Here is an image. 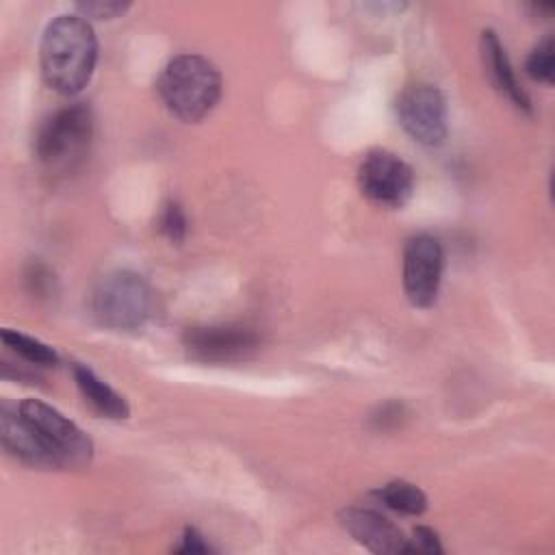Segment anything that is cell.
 I'll return each instance as SVG.
<instances>
[{
	"instance_id": "1",
	"label": "cell",
	"mask_w": 555,
	"mask_h": 555,
	"mask_svg": "<svg viewBox=\"0 0 555 555\" xmlns=\"http://www.w3.org/2000/svg\"><path fill=\"white\" fill-rule=\"evenodd\" d=\"M39 61L50 89L61 95L80 93L98 61V39L91 24L82 15L54 17L43 30Z\"/></svg>"
},
{
	"instance_id": "3",
	"label": "cell",
	"mask_w": 555,
	"mask_h": 555,
	"mask_svg": "<svg viewBox=\"0 0 555 555\" xmlns=\"http://www.w3.org/2000/svg\"><path fill=\"white\" fill-rule=\"evenodd\" d=\"M93 137V115L85 102L67 104L52 113L37 130L35 156L50 173L74 171Z\"/></svg>"
},
{
	"instance_id": "18",
	"label": "cell",
	"mask_w": 555,
	"mask_h": 555,
	"mask_svg": "<svg viewBox=\"0 0 555 555\" xmlns=\"http://www.w3.org/2000/svg\"><path fill=\"white\" fill-rule=\"evenodd\" d=\"M76 9H78V15H82L85 20L87 17L113 20L124 15L130 9V4L121 0H85V2H78Z\"/></svg>"
},
{
	"instance_id": "13",
	"label": "cell",
	"mask_w": 555,
	"mask_h": 555,
	"mask_svg": "<svg viewBox=\"0 0 555 555\" xmlns=\"http://www.w3.org/2000/svg\"><path fill=\"white\" fill-rule=\"evenodd\" d=\"M72 373H74L76 386H78V390L82 392L85 401H87L98 414H102V416H106V418H113V421L128 418V414H130L128 401H126L115 388H111L104 379H100L89 366H85V364H74V366H72Z\"/></svg>"
},
{
	"instance_id": "7",
	"label": "cell",
	"mask_w": 555,
	"mask_h": 555,
	"mask_svg": "<svg viewBox=\"0 0 555 555\" xmlns=\"http://www.w3.org/2000/svg\"><path fill=\"white\" fill-rule=\"evenodd\" d=\"M401 128L421 145L438 147L447 139V102L438 87L416 82L405 87L395 104Z\"/></svg>"
},
{
	"instance_id": "5",
	"label": "cell",
	"mask_w": 555,
	"mask_h": 555,
	"mask_svg": "<svg viewBox=\"0 0 555 555\" xmlns=\"http://www.w3.org/2000/svg\"><path fill=\"white\" fill-rule=\"evenodd\" d=\"M91 310L100 325L111 330H137L152 312V291L134 271L104 275L91 293Z\"/></svg>"
},
{
	"instance_id": "2",
	"label": "cell",
	"mask_w": 555,
	"mask_h": 555,
	"mask_svg": "<svg viewBox=\"0 0 555 555\" xmlns=\"http://www.w3.org/2000/svg\"><path fill=\"white\" fill-rule=\"evenodd\" d=\"M156 91L173 117L197 124L221 98V74L202 54H178L163 67Z\"/></svg>"
},
{
	"instance_id": "11",
	"label": "cell",
	"mask_w": 555,
	"mask_h": 555,
	"mask_svg": "<svg viewBox=\"0 0 555 555\" xmlns=\"http://www.w3.org/2000/svg\"><path fill=\"white\" fill-rule=\"evenodd\" d=\"M0 440H2V449L11 457L33 468H54L50 455L46 453L33 427L20 414L17 408H9V405L0 408Z\"/></svg>"
},
{
	"instance_id": "21",
	"label": "cell",
	"mask_w": 555,
	"mask_h": 555,
	"mask_svg": "<svg viewBox=\"0 0 555 555\" xmlns=\"http://www.w3.org/2000/svg\"><path fill=\"white\" fill-rule=\"evenodd\" d=\"M173 551L180 555H206L212 551V546L204 540V535L195 527H186L180 535L178 546H173Z\"/></svg>"
},
{
	"instance_id": "17",
	"label": "cell",
	"mask_w": 555,
	"mask_h": 555,
	"mask_svg": "<svg viewBox=\"0 0 555 555\" xmlns=\"http://www.w3.org/2000/svg\"><path fill=\"white\" fill-rule=\"evenodd\" d=\"M186 215L182 210V206L173 199L165 202V206L160 208L158 215V232L173 245H180L186 236Z\"/></svg>"
},
{
	"instance_id": "9",
	"label": "cell",
	"mask_w": 555,
	"mask_h": 555,
	"mask_svg": "<svg viewBox=\"0 0 555 555\" xmlns=\"http://www.w3.org/2000/svg\"><path fill=\"white\" fill-rule=\"evenodd\" d=\"M184 349L199 362L245 360L260 347V336L241 325H204L189 327L182 336Z\"/></svg>"
},
{
	"instance_id": "19",
	"label": "cell",
	"mask_w": 555,
	"mask_h": 555,
	"mask_svg": "<svg viewBox=\"0 0 555 555\" xmlns=\"http://www.w3.org/2000/svg\"><path fill=\"white\" fill-rule=\"evenodd\" d=\"M442 544H440V538L434 529L429 527H416L412 538H408V544H405V553H425V555H438L442 553Z\"/></svg>"
},
{
	"instance_id": "20",
	"label": "cell",
	"mask_w": 555,
	"mask_h": 555,
	"mask_svg": "<svg viewBox=\"0 0 555 555\" xmlns=\"http://www.w3.org/2000/svg\"><path fill=\"white\" fill-rule=\"evenodd\" d=\"M403 418H405V405L390 401V403L379 405V410L371 416V425L379 431H388V429L399 427Z\"/></svg>"
},
{
	"instance_id": "8",
	"label": "cell",
	"mask_w": 555,
	"mask_h": 555,
	"mask_svg": "<svg viewBox=\"0 0 555 555\" xmlns=\"http://www.w3.org/2000/svg\"><path fill=\"white\" fill-rule=\"evenodd\" d=\"M444 254L438 238L412 236L403 247V291L412 306L431 308L442 280Z\"/></svg>"
},
{
	"instance_id": "4",
	"label": "cell",
	"mask_w": 555,
	"mask_h": 555,
	"mask_svg": "<svg viewBox=\"0 0 555 555\" xmlns=\"http://www.w3.org/2000/svg\"><path fill=\"white\" fill-rule=\"evenodd\" d=\"M17 410L33 427L54 468H85L91 462V438L56 408L39 399H24Z\"/></svg>"
},
{
	"instance_id": "16",
	"label": "cell",
	"mask_w": 555,
	"mask_h": 555,
	"mask_svg": "<svg viewBox=\"0 0 555 555\" xmlns=\"http://www.w3.org/2000/svg\"><path fill=\"white\" fill-rule=\"evenodd\" d=\"M525 69L538 82H546V85L553 82V76H555V46H553L551 37L540 41L529 52V56L525 61Z\"/></svg>"
},
{
	"instance_id": "14",
	"label": "cell",
	"mask_w": 555,
	"mask_h": 555,
	"mask_svg": "<svg viewBox=\"0 0 555 555\" xmlns=\"http://www.w3.org/2000/svg\"><path fill=\"white\" fill-rule=\"evenodd\" d=\"M375 496L384 507L405 514V516H421L427 509L425 492L418 486L403 481V479H395V481H388L386 486L377 488Z\"/></svg>"
},
{
	"instance_id": "15",
	"label": "cell",
	"mask_w": 555,
	"mask_h": 555,
	"mask_svg": "<svg viewBox=\"0 0 555 555\" xmlns=\"http://www.w3.org/2000/svg\"><path fill=\"white\" fill-rule=\"evenodd\" d=\"M2 343L13 353H17L20 358H24L30 364L54 366L59 362V356L50 345L33 338L28 334H22V332H15V330H2Z\"/></svg>"
},
{
	"instance_id": "12",
	"label": "cell",
	"mask_w": 555,
	"mask_h": 555,
	"mask_svg": "<svg viewBox=\"0 0 555 555\" xmlns=\"http://www.w3.org/2000/svg\"><path fill=\"white\" fill-rule=\"evenodd\" d=\"M481 59H483V67L486 74L490 78V82L520 111L531 113V100L525 93V89L518 85L512 63L505 54V48L501 43V39L496 37L494 30H483L481 33Z\"/></svg>"
},
{
	"instance_id": "22",
	"label": "cell",
	"mask_w": 555,
	"mask_h": 555,
	"mask_svg": "<svg viewBox=\"0 0 555 555\" xmlns=\"http://www.w3.org/2000/svg\"><path fill=\"white\" fill-rule=\"evenodd\" d=\"M26 282H28V286H30L33 293H37V295H48V291H50L52 284H54V275H52L43 264L33 262V264L28 267V271H26Z\"/></svg>"
},
{
	"instance_id": "6",
	"label": "cell",
	"mask_w": 555,
	"mask_h": 555,
	"mask_svg": "<svg viewBox=\"0 0 555 555\" xmlns=\"http://www.w3.org/2000/svg\"><path fill=\"white\" fill-rule=\"evenodd\" d=\"M362 195L382 208H401L414 191L412 167L388 150H371L358 167Z\"/></svg>"
},
{
	"instance_id": "10",
	"label": "cell",
	"mask_w": 555,
	"mask_h": 555,
	"mask_svg": "<svg viewBox=\"0 0 555 555\" xmlns=\"http://www.w3.org/2000/svg\"><path fill=\"white\" fill-rule=\"evenodd\" d=\"M343 529L371 553H405L408 538L384 514L371 507H345L338 516Z\"/></svg>"
}]
</instances>
